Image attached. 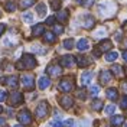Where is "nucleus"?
<instances>
[{"mask_svg":"<svg viewBox=\"0 0 127 127\" xmlns=\"http://www.w3.org/2000/svg\"><path fill=\"white\" fill-rule=\"evenodd\" d=\"M52 126H54V127H62L64 124H62V123H59V121H54V123H52Z\"/></svg>","mask_w":127,"mask_h":127,"instance_id":"obj_46","label":"nucleus"},{"mask_svg":"<svg viewBox=\"0 0 127 127\" xmlns=\"http://www.w3.org/2000/svg\"><path fill=\"white\" fill-rule=\"evenodd\" d=\"M22 101H23V94L22 93H19V91L12 93V95H10V105H19V104H22Z\"/></svg>","mask_w":127,"mask_h":127,"instance_id":"obj_10","label":"nucleus"},{"mask_svg":"<svg viewBox=\"0 0 127 127\" xmlns=\"http://www.w3.org/2000/svg\"><path fill=\"white\" fill-rule=\"evenodd\" d=\"M105 95H107V98H110V100H113V101H116V100L119 98V93H117L116 88H108L107 93H105Z\"/></svg>","mask_w":127,"mask_h":127,"instance_id":"obj_20","label":"nucleus"},{"mask_svg":"<svg viewBox=\"0 0 127 127\" xmlns=\"http://www.w3.org/2000/svg\"><path fill=\"white\" fill-rule=\"evenodd\" d=\"M111 72H113L116 77H119V78H121V77L124 75V72H123V68H121L120 65H113V66H111Z\"/></svg>","mask_w":127,"mask_h":127,"instance_id":"obj_22","label":"nucleus"},{"mask_svg":"<svg viewBox=\"0 0 127 127\" xmlns=\"http://www.w3.org/2000/svg\"><path fill=\"white\" fill-rule=\"evenodd\" d=\"M104 111H105V114L110 116V114H113V113L116 111V105H114V104H110V105H107V107L104 108Z\"/></svg>","mask_w":127,"mask_h":127,"instance_id":"obj_35","label":"nucleus"},{"mask_svg":"<svg viewBox=\"0 0 127 127\" xmlns=\"http://www.w3.org/2000/svg\"><path fill=\"white\" fill-rule=\"evenodd\" d=\"M68 16H69V13H68V10H61V12H58V15H56V17H58V20L59 22H66L68 20Z\"/></svg>","mask_w":127,"mask_h":127,"instance_id":"obj_23","label":"nucleus"},{"mask_svg":"<svg viewBox=\"0 0 127 127\" xmlns=\"http://www.w3.org/2000/svg\"><path fill=\"white\" fill-rule=\"evenodd\" d=\"M32 51L33 52H38V54H45L46 52V49L45 48H40V45H33L32 46Z\"/></svg>","mask_w":127,"mask_h":127,"instance_id":"obj_33","label":"nucleus"},{"mask_svg":"<svg viewBox=\"0 0 127 127\" xmlns=\"http://www.w3.org/2000/svg\"><path fill=\"white\" fill-rule=\"evenodd\" d=\"M64 48L65 49H72L74 48V39H65L64 40Z\"/></svg>","mask_w":127,"mask_h":127,"instance_id":"obj_32","label":"nucleus"},{"mask_svg":"<svg viewBox=\"0 0 127 127\" xmlns=\"http://www.w3.org/2000/svg\"><path fill=\"white\" fill-rule=\"evenodd\" d=\"M55 19H56L55 16H49V17L46 19V23H48V25H54V22H55Z\"/></svg>","mask_w":127,"mask_h":127,"instance_id":"obj_43","label":"nucleus"},{"mask_svg":"<svg viewBox=\"0 0 127 127\" xmlns=\"http://www.w3.org/2000/svg\"><path fill=\"white\" fill-rule=\"evenodd\" d=\"M0 66H1V65H0Z\"/></svg>","mask_w":127,"mask_h":127,"instance_id":"obj_56","label":"nucleus"},{"mask_svg":"<svg viewBox=\"0 0 127 127\" xmlns=\"http://www.w3.org/2000/svg\"><path fill=\"white\" fill-rule=\"evenodd\" d=\"M43 38H45V40L46 42H55V35L54 33H51V32H46V33H43Z\"/></svg>","mask_w":127,"mask_h":127,"instance_id":"obj_29","label":"nucleus"},{"mask_svg":"<svg viewBox=\"0 0 127 127\" xmlns=\"http://www.w3.org/2000/svg\"><path fill=\"white\" fill-rule=\"evenodd\" d=\"M22 19H23L25 23H32L33 22V15H32L31 12H26V13H23Z\"/></svg>","mask_w":127,"mask_h":127,"instance_id":"obj_27","label":"nucleus"},{"mask_svg":"<svg viewBox=\"0 0 127 127\" xmlns=\"http://www.w3.org/2000/svg\"><path fill=\"white\" fill-rule=\"evenodd\" d=\"M55 120H62V114L59 111H55Z\"/></svg>","mask_w":127,"mask_h":127,"instance_id":"obj_45","label":"nucleus"},{"mask_svg":"<svg viewBox=\"0 0 127 127\" xmlns=\"http://www.w3.org/2000/svg\"><path fill=\"white\" fill-rule=\"evenodd\" d=\"M4 7H6V10H7V12H15V10H16V4L12 1V0H10V1H7V3L4 4Z\"/></svg>","mask_w":127,"mask_h":127,"instance_id":"obj_31","label":"nucleus"},{"mask_svg":"<svg viewBox=\"0 0 127 127\" xmlns=\"http://www.w3.org/2000/svg\"><path fill=\"white\" fill-rule=\"evenodd\" d=\"M93 77H94V74H93L91 71L82 72V74H81V84H82V85H88V84L91 82Z\"/></svg>","mask_w":127,"mask_h":127,"instance_id":"obj_14","label":"nucleus"},{"mask_svg":"<svg viewBox=\"0 0 127 127\" xmlns=\"http://www.w3.org/2000/svg\"><path fill=\"white\" fill-rule=\"evenodd\" d=\"M46 71L49 75H52V77H58V75H61L62 74V65H58V64H52V65H49L46 68Z\"/></svg>","mask_w":127,"mask_h":127,"instance_id":"obj_9","label":"nucleus"},{"mask_svg":"<svg viewBox=\"0 0 127 127\" xmlns=\"http://www.w3.org/2000/svg\"><path fill=\"white\" fill-rule=\"evenodd\" d=\"M51 6H52L54 10H58L61 7V0H51Z\"/></svg>","mask_w":127,"mask_h":127,"instance_id":"obj_36","label":"nucleus"},{"mask_svg":"<svg viewBox=\"0 0 127 127\" xmlns=\"http://www.w3.org/2000/svg\"><path fill=\"white\" fill-rule=\"evenodd\" d=\"M123 46H124V48H126V49H127V38H126V39H124V42H123Z\"/></svg>","mask_w":127,"mask_h":127,"instance_id":"obj_51","label":"nucleus"},{"mask_svg":"<svg viewBox=\"0 0 127 127\" xmlns=\"http://www.w3.org/2000/svg\"><path fill=\"white\" fill-rule=\"evenodd\" d=\"M13 127H22V124H16V126H13Z\"/></svg>","mask_w":127,"mask_h":127,"instance_id":"obj_54","label":"nucleus"},{"mask_svg":"<svg viewBox=\"0 0 127 127\" xmlns=\"http://www.w3.org/2000/svg\"><path fill=\"white\" fill-rule=\"evenodd\" d=\"M77 97H78V98H81V100H85V91H84V90H78Z\"/></svg>","mask_w":127,"mask_h":127,"instance_id":"obj_42","label":"nucleus"},{"mask_svg":"<svg viewBox=\"0 0 127 127\" xmlns=\"http://www.w3.org/2000/svg\"><path fill=\"white\" fill-rule=\"evenodd\" d=\"M77 49H78L79 52H85L90 49V40L87 38H82V39H79L77 42Z\"/></svg>","mask_w":127,"mask_h":127,"instance_id":"obj_11","label":"nucleus"},{"mask_svg":"<svg viewBox=\"0 0 127 127\" xmlns=\"http://www.w3.org/2000/svg\"><path fill=\"white\" fill-rule=\"evenodd\" d=\"M6 98H7V94H6V91L0 90V103H3V101H4Z\"/></svg>","mask_w":127,"mask_h":127,"instance_id":"obj_41","label":"nucleus"},{"mask_svg":"<svg viewBox=\"0 0 127 127\" xmlns=\"http://www.w3.org/2000/svg\"><path fill=\"white\" fill-rule=\"evenodd\" d=\"M74 124H75V123H74V120H66V121L64 123V126H66V127H72Z\"/></svg>","mask_w":127,"mask_h":127,"instance_id":"obj_44","label":"nucleus"},{"mask_svg":"<svg viewBox=\"0 0 127 127\" xmlns=\"http://www.w3.org/2000/svg\"><path fill=\"white\" fill-rule=\"evenodd\" d=\"M17 120L20 121V124H23V126H29V124L32 123V116H31V113H29V110L23 108L22 111H19Z\"/></svg>","mask_w":127,"mask_h":127,"instance_id":"obj_5","label":"nucleus"},{"mask_svg":"<svg viewBox=\"0 0 127 127\" xmlns=\"http://www.w3.org/2000/svg\"><path fill=\"white\" fill-rule=\"evenodd\" d=\"M126 127H127V126H126Z\"/></svg>","mask_w":127,"mask_h":127,"instance_id":"obj_57","label":"nucleus"},{"mask_svg":"<svg viewBox=\"0 0 127 127\" xmlns=\"http://www.w3.org/2000/svg\"><path fill=\"white\" fill-rule=\"evenodd\" d=\"M94 1L95 0H84V1H82V6H84V7H91V6L94 4Z\"/></svg>","mask_w":127,"mask_h":127,"instance_id":"obj_39","label":"nucleus"},{"mask_svg":"<svg viewBox=\"0 0 127 127\" xmlns=\"http://www.w3.org/2000/svg\"><path fill=\"white\" fill-rule=\"evenodd\" d=\"M4 29H6V25H4V23H0V35L4 32Z\"/></svg>","mask_w":127,"mask_h":127,"instance_id":"obj_47","label":"nucleus"},{"mask_svg":"<svg viewBox=\"0 0 127 127\" xmlns=\"http://www.w3.org/2000/svg\"><path fill=\"white\" fill-rule=\"evenodd\" d=\"M38 85H39L40 90H46L51 85V79L48 78V77H40L39 81H38Z\"/></svg>","mask_w":127,"mask_h":127,"instance_id":"obj_17","label":"nucleus"},{"mask_svg":"<svg viewBox=\"0 0 127 127\" xmlns=\"http://www.w3.org/2000/svg\"><path fill=\"white\" fill-rule=\"evenodd\" d=\"M75 62V56H71V55H65L61 58V65L65 66V68H68V66H72Z\"/></svg>","mask_w":127,"mask_h":127,"instance_id":"obj_13","label":"nucleus"},{"mask_svg":"<svg viewBox=\"0 0 127 127\" xmlns=\"http://www.w3.org/2000/svg\"><path fill=\"white\" fill-rule=\"evenodd\" d=\"M123 29H124V31H127V22H124V25H123Z\"/></svg>","mask_w":127,"mask_h":127,"instance_id":"obj_52","label":"nucleus"},{"mask_svg":"<svg viewBox=\"0 0 127 127\" xmlns=\"http://www.w3.org/2000/svg\"><path fill=\"white\" fill-rule=\"evenodd\" d=\"M4 123H6V120L3 119V117H0V126H4Z\"/></svg>","mask_w":127,"mask_h":127,"instance_id":"obj_49","label":"nucleus"},{"mask_svg":"<svg viewBox=\"0 0 127 127\" xmlns=\"http://www.w3.org/2000/svg\"><path fill=\"white\" fill-rule=\"evenodd\" d=\"M120 107H121V108H124V110L127 108V95H126V97H123V98H121V103H120Z\"/></svg>","mask_w":127,"mask_h":127,"instance_id":"obj_40","label":"nucleus"},{"mask_svg":"<svg viewBox=\"0 0 127 127\" xmlns=\"http://www.w3.org/2000/svg\"><path fill=\"white\" fill-rule=\"evenodd\" d=\"M81 25L84 29H93V26L95 25V19L91 15H84L81 19Z\"/></svg>","mask_w":127,"mask_h":127,"instance_id":"obj_7","label":"nucleus"},{"mask_svg":"<svg viewBox=\"0 0 127 127\" xmlns=\"http://www.w3.org/2000/svg\"><path fill=\"white\" fill-rule=\"evenodd\" d=\"M111 79H113V77H111V72L108 69H103V71L100 72V81H101V84H108V82H111Z\"/></svg>","mask_w":127,"mask_h":127,"instance_id":"obj_12","label":"nucleus"},{"mask_svg":"<svg viewBox=\"0 0 127 127\" xmlns=\"http://www.w3.org/2000/svg\"><path fill=\"white\" fill-rule=\"evenodd\" d=\"M32 32H33V36H40V35H43V33H45V26H43L42 23L36 25V26H33Z\"/></svg>","mask_w":127,"mask_h":127,"instance_id":"obj_19","label":"nucleus"},{"mask_svg":"<svg viewBox=\"0 0 127 127\" xmlns=\"http://www.w3.org/2000/svg\"><path fill=\"white\" fill-rule=\"evenodd\" d=\"M123 59L127 62V51H126V52H123Z\"/></svg>","mask_w":127,"mask_h":127,"instance_id":"obj_50","label":"nucleus"},{"mask_svg":"<svg viewBox=\"0 0 127 127\" xmlns=\"http://www.w3.org/2000/svg\"><path fill=\"white\" fill-rule=\"evenodd\" d=\"M75 127H90V121L88 120H79L75 124Z\"/></svg>","mask_w":127,"mask_h":127,"instance_id":"obj_37","label":"nucleus"},{"mask_svg":"<svg viewBox=\"0 0 127 127\" xmlns=\"http://www.w3.org/2000/svg\"><path fill=\"white\" fill-rule=\"evenodd\" d=\"M98 93H100V87H98V85H93V87H91V90H90V94H91V97H97V95H98Z\"/></svg>","mask_w":127,"mask_h":127,"instance_id":"obj_34","label":"nucleus"},{"mask_svg":"<svg viewBox=\"0 0 127 127\" xmlns=\"http://www.w3.org/2000/svg\"><path fill=\"white\" fill-rule=\"evenodd\" d=\"M111 46H113V43H111V40H103L100 45H98V49L101 51V52H107V51H110Z\"/></svg>","mask_w":127,"mask_h":127,"instance_id":"obj_18","label":"nucleus"},{"mask_svg":"<svg viewBox=\"0 0 127 127\" xmlns=\"http://www.w3.org/2000/svg\"><path fill=\"white\" fill-rule=\"evenodd\" d=\"M91 107H93V110L100 111L101 108H103V101H100V100H95V101H93Z\"/></svg>","mask_w":127,"mask_h":127,"instance_id":"obj_28","label":"nucleus"},{"mask_svg":"<svg viewBox=\"0 0 127 127\" xmlns=\"http://www.w3.org/2000/svg\"><path fill=\"white\" fill-rule=\"evenodd\" d=\"M20 81H22L23 88L28 90V91L33 90V87H35V78H33V75H31V74H25V75H22Z\"/></svg>","mask_w":127,"mask_h":127,"instance_id":"obj_4","label":"nucleus"},{"mask_svg":"<svg viewBox=\"0 0 127 127\" xmlns=\"http://www.w3.org/2000/svg\"><path fill=\"white\" fill-rule=\"evenodd\" d=\"M75 61H77V64H78V66H81V68H85V66H88V65L91 64V61L88 59L87 56H82V55L77 56Z\"/></svg>","mask_w":127,"mask_h":127,"instance_id":"obj_16","label":"nucleus"},{"mask_svg":"<svg viewBox=\"0 0 127 127\" xmlns=\"http://www.w3.org/2000/svg\"><path fill=\"white\" fill-rule=\"evenodd\" d=\"M97 9H98L100 16H103V17H111V16H114V13H116L117 6H116V3L111 1V0H104V1H101V3L98 4Z\"/></svg>","mask_w":127,"mask_h":127,"instance_id":"obj_1","label":"nucleus"},{"mask_svg":"<svg viewBox=\"0 0 127 127\" xmlns=\"http://www.w3.org/2000/svg\"><path fill=\"white\" fill-rule=\"evenodd\" d=\"M123 123H124V116H114L111 119V124L114 127H120Z\"/></svg>","mask_w":127,"mask_h":127,"instance_id":"obj_21","label":"nucleus"},{"mask_svg":"<svg viewBox=\"0 0 127 127\" xmlns=\"http://www.w3.org/2000/svg\"><path fill=\"white\" fill-rule=\"evenodd\" d=\"M32 4H35V0H20V3H19L20 9H28L31 7Z\"/></svg>","mask_w":127,"mask_h":127,"instance_id":"obj_26","label":"nucleus"},{"mask_svg":"<svg viewBox=\"0 0 127 127\" xmlns=\"http://www.w3.org/2000/svg\"><path fill=\"white\" fill-rule=\"evenodd\" d=\"M36 65H38V62H36L35 56L31 55V54L23 55V56H22V59L16 64L17 69H22V71H23V69H32V68H35Z\"/></svg>","mask_w":127,"mask_h":127,"instance_id":"obj_2","label":"nucleus"},{"mask_svg":"<svg viewBox=\"0 0 127 127\" xmlns=\"http://www.w3.org/2000/svg\"><path fill=\"white\" fill-rule=\"evenodd\" d=\"M121 88H123V91H124L126 95H127V82H123V84H121Z\"/></svg>","mask_w":127,"mask_h":127,"instance_id":"obj_48","label":"nucleus"},{"mask_svg":"<svg viewBox=\"0 0 127 127\" xmlns=\"http://www.w3.org/2000/svg\"><path fill=\"white\" fill-rule=\"evenodd\" d=\"M58 88H59L61 91H64V93H69L72 88H74V79H72L71 77H65V78H62V81L59 82Z\"/></svg>","mask_w":127,"mask_h":127,"instance_id":"obj_3","label":"nucleus"},{"mask_svg":"<svg viewBox=\"0 0 127 127\" xmlns=\"http://www.w3.org/2000/svg\"><path fill=\"white\" fill-rule=\"evenodd\" d=\"M1 111H3V107H1V105H0V113H1Z\"/></svg>","mask_w":127,"mask_h":127,"instance_id":"obj_55","label":"nucleus"},{"mask_svg":"<svg viewBox=\"0 0 127 127\" xmlns=\"http://www.w3.org/2000/svg\"><path fill=\"white\" fill-rule=\"evenodd\" d=\"M117 58H119V54H117L116 51H113V52H108V54L105 55V61H107V62H114Z\"/></svg>","mask_w":127,"mask_h":127,"instance_id":"obj_24","label":"nucleus"},{"mask_svg":"<svg viewBox=\"0 0 127 127\" xmlns=\"http://www.w3.org/2000/svg\"><path fill=\"white\" fill-rule=\"evenodd\" d=\"M75 1H77V3H81V4H82V1H84V0H75Z\"/></svg>","mask_w":127,"mask_h":127,"instance_id":"obj_53","label":"nucleus"},{"mask_svg":"<svg viewBox=\"0 0 127 127\" xmlns=\"http://www.w3.org/2000/svg\"><path fill=\"white\" fill-rule=\"evenodd\" d=\"M48 111H49V105H48L46 101H40L38 104V107H36V117H39V119H43V117H46L48 116Z\"/></svg>","mask_w":127,"mask_h":127,"instance_id":"obj_6","label":"nucleus"},{"mask_svg":"<svg viewBox=\"0 0 127 127\" xmlns=\"http://www.w3.org/2000/svg\"><path fill=\"white\" fill-rule=\"evenodd\" d=\"M105 33H107L105 28H100V29L94 33V38H97V39H98V38H103V36H105Z\"/></svg>","mask_w":127,"mask_h":127,"instance_id":"obj_30","label":"nucleus"},{"mask_svg":"<svg viewBox=\"0 0 127 127\" xmlns=\"http://www.w3.org/2000/svg\"><path fill=\"white\" fill-rule=\"evenodd\" d=\"M54 32H55L56 35H61L64 32V26H61V25H56L55 28H54Z\"/></svg>","mask_w":127,"mask_h":127,"instance_id":"obj_38","label":"nucleus"},{"mask_svg":"<svg viewBox=\"0 0 127 127\" xmlns=\"http://www.w3.org/2000/svg\"><path fill=\"white\" fill-rule=\"evenodd\" d=\"M59 104H61L62 108H71L72 104H74V100L69 94H64L59 97Z\"/></svg>","mask_w":127,"mask_h":127,"instance_id":"obj_8","label":"nucleus"},{"mask_svg":"<svg viewBox=\"0 0 127 127\" xmlns=\"http://www.w3.org/2000/svg\"><path fill=\"white\" fill-rule=\"evenodd\" d=\"M36 12H38V15L40 17H43V16L46 15V6L43 4V3H39L38 6H36Z\"/></svg>","mask_w":127,"mask_h":127,"instance_id":"obj_25","label":"nucleus"},{"mask_svg":"<svg viewBox=\"0 0 127 127\" xmlns=\"http://www.w3.org/2000/svg\"><path fill=\"white\" fill-rule=\"evenodd\" d=\"M3 84H6L9 88H16L19 85V82H17V78H16L15 75H12V77H7V78H4V82Z\"/></svg>","mask_w":127,"mask_h":127,"instance_id":"obj_15","label":"nucleus"}]
</instances>
